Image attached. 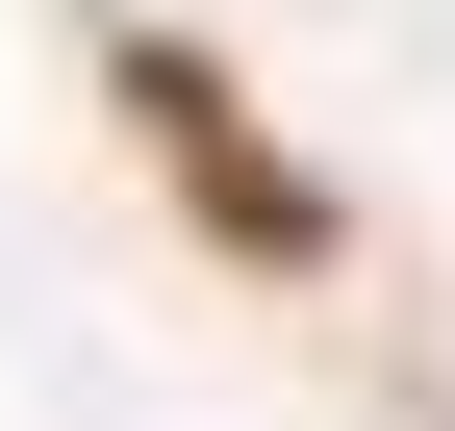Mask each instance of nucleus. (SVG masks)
<instances>
[{
    "label": "nucleus",
    "instance_id": "nucleus-1",
    "mask_svg": "<svg viewBox=\"0 0 455 431\" xmlns=\"http://www.w3.org/2000/svg\"><path fill=\"white\" fill-rule=\"evenodd\" d=\"M127 127H152V152H203V203H228V254H329V203H304V152H253V102H228L203 51H127Z\"/></svg>",
    "mask_w": 455,
    "mask_h": 431
}]
</instances>
